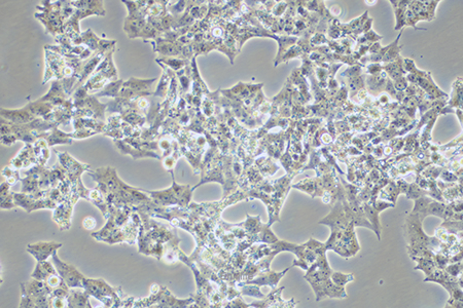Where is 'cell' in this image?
<instances>
[{"mask_svg":"<svg viewBox=\"0 0 463 308\" xmlns=\"http://www.w3.org/2000/svg\"><path fill=\"white\" fill-rule=\"evenodd\" d=\"M353 278L352 274H344L341 272H334L332 276L333 282L339 286H344L347 282L353 280Z\"/></svg>","mask_w":463,"mask_h":308,"instance_id":"14","label":"cell"},{"mask_svg":"<svg viewBox=\"0 0 463 308\" xmlns=\"http://www.w3.org/2000/svg\"><path fill=\"white\" fill-rule=\"evenodd\" d=\"M96 225H97V221H96V219L94 217H92V216H87L83 220V226L87 230L94 229L96 227Z\"/></svg>","mask_w":463,"mask_h":308,"instance_id":"16","label":"cell"},{"mask_svg":"<svg viewBox=\"0 0 463 308\" xmlns=\"http://www.w3.org/2000/svg\"><path fill=\"white\" fill-rule=\"evenodd\" d=\"M62 246L61 242H40L36 244H30L27 246V252L31 254L37 262L47 261V259L54 255L58 248Z\"/></svg>","mask_w":463,"mask_h":308,"instance_id":"3","label":"cell"},{"mask_svg":"<svg viewBox=\"0 0 463 308\" xmlns=\"http://www.w3.org/2000/svg\"><path fill=\"white\" fill-rule=\"evenodd\" d=\"M168 84H169V80L167 78V75H166V72L163 74V76L161 77V80L159 82V86L157 88V90L154 92L152 94L154 96V97H161V98H165V96H166V92H167V90H168Z\"/></svg>","mask_w":463,"mask_h":308,"instance_id":"13","label":"cell"},{"mask_svg":"<svg viewBox=\"0 0 463 308\" xmlns=\"http://www.w3.org/2000/svg\"><path fill=\"white\" fill-rule=\"evenodd\" d=\"M84 288L91 295L97 299H99L105 306L113 307V306H120L119 303L115 301H119L117 290H114L109 284H107L103 280H88L85 278L84 280Z\"/></svg>","mask_w":463,"mask_h":308,"instance_id":"1","label":"cell"},{"mask_svg":"<svg viewBox=\"0 0 463 308\" xmlns=\"http://www.w3.org/2000/svg\"><path fill=\"white\" fill-rule=\"evenodd\" d=\"M157 62H163V63L169 65L171 68H173L174 70L181 69V68L185 65V63H187L186 61H183V60H179V59H170V58H165V59L157 60Z\"/></svg>","mask_w":463,"mask_h":308,"instance_id":"15","label":"cell"},{"mask_svg":"<svg viewBox=\"0 0 463 308\" xmlns=\"http://www.w3.org/2000/svg\"><path fill=\"white\" fill-rule=\"evenodd\" d=\"M16 141H18V139L16 138V136H14L13 134H3V138H2V143H3L4 145H7V146H11V145H13L14 143H16Z\"/></svg>","mask_w":463,"mask_h":308,"instance_id":"17","label":"cell"},{"mask_svg":"<svg viewBox=\"0 0 463 308\" xmlns=\"http://www.w3.org/2000/svg\"><path fill=\"white\" fill-rule=\"evenodd\" d=\"M36 162V158L34 154V150L31 144H27L21 152L18 154V156L12 160L11 166L15 168H23L28 166L30 164H33Z\"/></svg>","mask_w":463,"mask_h":308,"instance_id":"5","label":"cell"},{"mask_svg":"<svg viewBox=\"0 0 463 308\" xmlns=\"http://www.w3.org/2000/svg\"><path fill=\"white\" fill-rule=\"evenodd\" d=\"M72 134H65L58 128H54L52 132L48 134L46 140L50 146H54L56 144H71L72 141Z\"/></svg>","mask_w":463,"mask_h":308,"instance_id":"8","label":"cell"},{"mask_svg":"<svg viewBox=\"0 0 463 308\" xmlns=\"http://www.w3.org/2000/svg\"><path fill=\"white\" fill-rule=\"evenodd\" d=\"M3 177L6 178V181H7L9 184H11V185L15 184L17 181L20 180V177H19V172H18V170H17V168L13 170V168H10V166H6V168H4V170H3Z\"/></svg>","mask_w":463,"mask_h":308,"instance_id":"12","label":"cell"},{"mask_svg":"<svg viewBox=\"0 0 463 308\" xmlns=\"http://www.w3.org/2000/svg\"><path fill=\"white\" fill-rule=\"evenodd\" d=\"M53 264L56 267L58 274L63 278L69 288H84L85 276L77 272V269L70 264L62 262L57 255V252L52 256Z\"/></svg>","mask_w":463,"mask_h":308,"instance_id":"2","label":"cell"},{"mask_svg":"<svg viewBox=\"0 0 463 308\" xmlns=\"http://www.w3.org/2000/svg\"><path fill=\"white\" fill-rule=\"evenodd\" d=\"M35 146H33V150H34V154H35V158H36V162L40 164V166H45V164L47 162V160H49L50 158V151H49V148H48V145L47 144V141H43V140H37L35 141Z\"/></svg>","mask_w":463,"mask_h":308,"instance_id":"9","label":"cell"},{"mask_svg":"<svg viewBox=\"0 0 463 308\" xmlns=\"http://www.w3.org/2000/svg\"><path fill=\"white\" fill-rule=\"evenodd\" d=\"M54 274H59L57 272L56 267L54 268L53 264H51L48 261H43V262H37L36 268H35V270L32 272L31 278L33 280L46 282L49 276H54Z\"/></svg>","mask_w":463,"mask_h":308,"instance_id":"6","label":"cell"},{"mask_svg":"<svg viewBox=\"0 0 463 308\" xmlns=\"http://www.w3.org/2000/svg\"><path fill=\"white\" fill-rule=\"evenodd\" d=\"M2 116L6 120H10L13 124H26L34 120L36 118L33 115V113L30 111L28 106L21 108V109H2Z\"/></svg>","mask_w":463,"mask_h":308,"instance_id":"4","label":"cell"},{"mask_svg":"<svg viewBox=\"0 0 463 308\" xmlns=\"http://www.w3.org/2000/svg\"><path fill=\"white\" fill-rule=\"evenodd\" d=\"M124 84V82L122 80H113L109 84H107L103 90L98 92L97 94H96V97H102V96H108V97H113V98H117L119 97V94L122 90V86Z\"/></svg>","mask_w":463,"mask_h":308,"instance_id":"11","label":"cell"},{"mask_svg":"<svg viewBox=\"0 0 463 308\" xmlns=\"http://www.w3.org/2000/svg\"><path fill=\"white\" fill-rule=\"evenodd\" d=\"M90 294L86 291L85 293L79 291H70L67 296L68 307H92L89 303Z\"/></svg>","mask_w":463,"mask_h":308,"instance_id":"7","label":"cell"},{"mask_svg":"<svg viewBox=\"0 0 463 308\" xmlns=\"http://www.w3.org/2000/svg\"><path fill=\"white\" fill-rule=\"evenodd\" d=\"M156 78L153 80H137V78H130L128 82H124L123 88H130L134 92H141L140 90H145L148 88H150L154 82H156Z\"/></svg>","mask_w":463,"mask_h":308,"instance_id":"10","label":"cell"}]
</instances>
